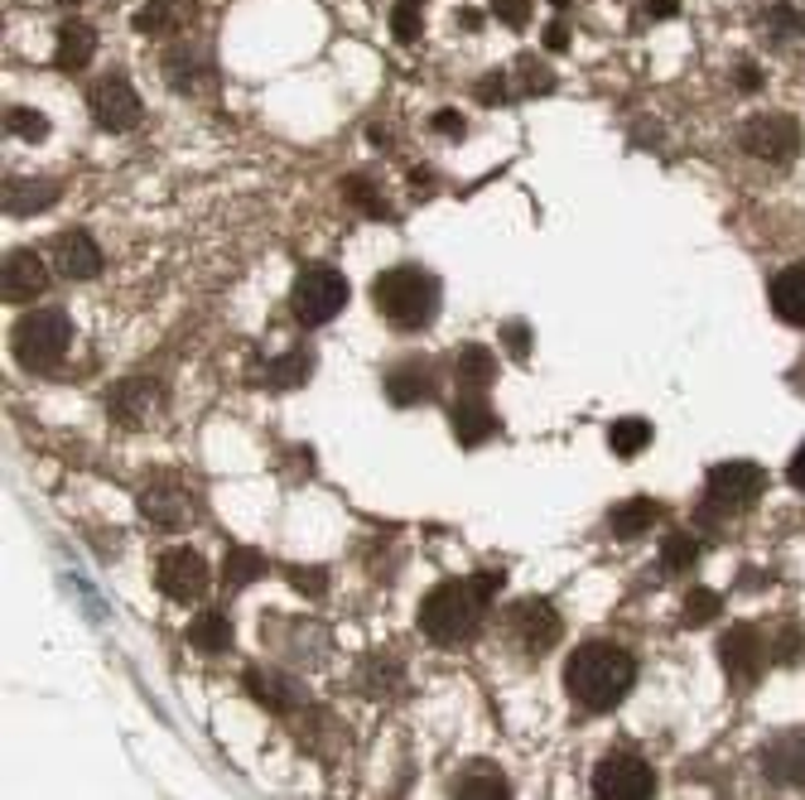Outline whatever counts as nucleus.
I'll return each mask as SVG.
<instances>
[{
	"instance_id": "1",
	"label": "nucleus",
	"mask_w": 805,
	"mask_h": 800,
	"mask_svg": "<svg viewBox=\"0 0 805 800\" xmlns=\"http://www.w3.org/2000/svg\"><path fill=\"white\" fill-rule=\"evenodd\" d=\"M565 685L589 713H608L627 699L637 685V661L617 647V641H583L565 665Z\"/></svg>"
},
{
	"instance_id": "2",
	"label": "nucleus",
	"mask_w": 805,
	"mask_h": 800,
	"mask_svg": "<svg viewBox=\"0 0 805 800\" xmlns=\"http://www.w3.org/2000/svg\"><path fill=\"white\" fill-rule=\"evenodd\" d=\"M497 574L487 579H468V584H439L424 593L420 603V632L434 641V647H463L473 632L483 627V613L492 603Z\"/></svg>"
},
{
	"instance_id": "3",
	"label": "nucleus",
	"mask_w": 805,
	"mask_h": 800,
	"mask_svg": "<svg viewBox=\"0 0 805 800\" xmlns=\"http://www.w3.org/2000/svg\"><path fill=\"white\" fill-rule=\"evenodd\" d=\"M376 309L386 313V323L392 329H424V323L434 319L439 309V281L434 275H424L420 265H396V271H382L376 275Z\"/></svg>"
},
{
	"instance_id": "4",
	"label": "nucleus",
	"mask_w": 805,
	"mask_h": 800,
	"mask_svg": "<svg viewBox=\"0 0 805 800\" xmlns=\"http://www.w3.org/2000/svg\"><path fill=\"white\" fill-rule=\"evenodd\" d=\"M10 347H15L20 367L30 372H48L58 367V362L68 357L72 347V323L64 309H39V313H24L15 323V338H10Z\"/></svg>"
},
{
	"instance_id": "5",
	"label": "nucleus",
	"mask_w": 805,
	"mask_h": 800,
	"mask_svg": "<svg viewBox=\"0 0 805 800\" xmlns=\"http://www.w3.org/2000/svg\"><path fill=\"white\" fill-rule=\"evenodd\" d=\"M767 488V472L758 464H742V458H734V464H718L710 468V478H704V502L700 512L710 516H738L742 506H752Z\"/></svg>"
},
{
	"instance_id": "6",
	"label": "nucleus",
	"mask_w": 805,
	"mask_h": 800,
	"mask_svg": "<svg viewBox=\"0 0 805 800\" xmlns=\"http://www.w3.org/2000/svg\"><path fill=\"white\" fill-rule=\"evenodd\" d=\"M348 305V281L333 271V265H304L295 281V319L319 329V323L338 319Z\"/></svg>"
},
{
	"instance_id": "7",
	"label": "nucleus",
	"mask_w": 805,
	"mask_h": 800,
	"mask_svg": "<svg viewBox=\"0 0 805 800\" xmlns=\"http://www.w3.org/2000/svg\"><path fill=\"white\" fill-rule=\"evenodd\" d=\"M738 145L762 164H791L801 155V121L786 116V112L752 116L748 126L738 130Z\"/></svg>"
},
{
	"instance_id": "8",
	"label": "nucleus",
	"mask_w": 805,
	"mask_h": 800,
	"mask_svg": "<svg viewBox=\"0 0 805 800\" xmlns=\"http://www.w3.org/2000/svg\"><path fill=\"white\" fill-rule=\"evenodd\" d=\"M565 632V617H559L545 598H521L511 603L507 613V641L521 651V656H545V651Z\"/></svg>"
},
{
	"instance_id": "9",
	"label": "nucleus",
	"mask_w": 805,
	"mask_h": 800,
	"mask_svg": "<svg viewBox=\"0 0 805 800\" xmlns=\"http://www.w3.org/2000/svg\"><path fill=\"white\" fill-rule=\"evenodd\" d=\"M656 772L637 753H613L593 772V800H651Z\"/></svg>"
},
{
	"instance_id": "10",
	"label": "nucleus",
	"mask_w": 805,
	"mask_h": 800,
	"mask_svg": "<svg viewBox=\"0 0 805 800\" xmlns=\"http://www.w3.org/2000/svg\"><path fill=\"white\" fill-rule=\"evenodd\" d=\"M767 661H772V651H767V637L758 627H734V632H724V641H718V665H724V675L734 689L758 685Z\"/></svg>"
},
{
	"instance_id": "11",
	"label": "nucleus",
	"mask_w": 805,
	"mask_h": 800,
	"mask_svg": "<svg viewBox=\"0 0 805 800\" xmlns=\"http://www.w3.org/2000/svg\"><path fill=\"white\" fill-rule=\"evenodd\" d=\"M88 102H92V121L102 130H131L145 116L140 92L131 88L126 72H106V78H97V88H92Z\"/></svg>"
},
{
	"instance_id": "12",
	"label": "nucleus",
	"mask_w": 805,
	"mask_h": 800,
	"mask_svg": "<svg viewBox=\"0 0 805 800\" xmlns=\"http://www.w3.org/2000/svg\"><path fill=\"white\" fill-rule=\"evenodd\" d=\"M155 584L160 593H169L174 603H193L207 593V564L199 550H189V545H174V550L160 555V564H155Z\"/></svg>"
},
{
	"instance_id": "13",
	"label": "nucleus",
	"mask_w": 805,
	"mask_h": 800,
	"mask_svg": "<svg viewBox=\"0 0 805 800\" xmlns=\"http://www.w3.org/2000/svg\"><path fill=\"white\" fill-rule=\"evenodd\" d=\"M160 405H165V386L160 381H150V377H136V381H121V386H112V396H106V410H112V420L116 424H150L155 415H160Z\"/></svg>"
},
{
	"instance_id": "14",
	"label": "nucleus",
	"mask_w": 805,
	"mask_h": 800,
	"mask_svg": "<svg viewBox=\"0 0 805 800\" xmlns=\"http://www.w3.org/2000/svg\"><path fill=\"white\" fill-rule=\"evenodd\" d=\"M762 772L772 786H791V791H805V733H776L772 743L762 747Z\"/></svg>"
},
{
	"instance_id": "15",
	"label": "nucleus",
	"mask_w": 805,
	"mask_h": 800,
	"mask_svg": "<svg viewBox=\"0 0 805 800\" xmlns=\"http://www.w3.org/2000/svg\"><path fill=\"white\" fill-rule=\"evenodd\" d=\"M434 391H439V372L430 357H406L386 372V396L396 405H424V400H434Z\"/></svg>"
},
{
	"instance_id": "16",
	"label": "nucleus",
	"mask_w": 805,
	"mask_h": 800,
	"mask_svg": "<svg viewBox=\"0 0 805 800\" xmlns=\"http://www.w3.org/2000/svg\"><path fill=\"white\" fill-rule=\"evenodd\" d=\"M44 285H48V265L34 251H10L5 265H0V295H5V305H30V299H39Z\"/></svg>"
},
{
	"instance_id": "17",
	"label": "nucleus",
	"mask_w": 805,
	"mask_h": 800,
	"mask_svg": "<svg viewBox=\"0 0 805 800\" xmlns=\"http://www.w3.org/2000/svg\"><path fill=\"white\" fill-rule=\"evenodd\" d=\"M140 506H145V516H150L155 526H165V530H179V526H189L193 521V496L179 488L174 478L150 482L145 496H140Z\"/></svg>"
},
{
	"instance_id": "18",
	"label": "nucleus",
	"mask_w": 805,
	"mask_h": 800,
	"mask_svg": "<svg viewBox=\"0 0 805 800\" xmlns=\"http://www.w3.org/2000/svg\"><path fill=\"white\" fill-rule=\"evenodd\" d=\"M160 72H165L169 88L184 92V96H203V92H213V64H207L199 48H174V54H165Z\"/></svg>"
},
{
	"instance_id": "19",
	"label": "nucleus",
	"mask_w": 805,
	"mask_h": 800,
	"mask_svg": "<svg viewBox=\"0 0 805 800\" xmlns=\"http://www.w3.org/2000/svg\"><path fill=\"white\" fill-rule=\"evenodd\" d=\"M449 424H454V439L463 448H478V444H487L497 434V415H492V405H487L478 391H468L454 410H449Z\"/></svg>"
},
{
	"instance_id": "20",
	"label": "nucleus",
	"mask_w": 805,
	"mask_h": 800,
	"mask_svg": "<svg viewBox=\"0 0 805 800\" xmlns=\"http://www.w3.org/2000/svg\"><path fill=\"white\" fill-rule=\"evenodd\" d=\"M199 20V0H145L136 10V30L140 34H184Z\"/></svg>"
},
{
	"instance_id": "21",
	"label": "nucleus",
	"mask_w": 805,
	"mask_h": 800,
	"mask_svg": "<svg viewBox=\"0 0 805 800\" xmlns=\"http://www.w3.org/2000/svg\"><path fill=\"white\" fill-rule=\"evenodd\" d=\"M54 265L68 275V281H92L102 271V247L88 232H64L54 241Z\"/></svg>"
},
{
	"instance_id": "22",
	"label": "nucleus",
	"mask_w": 805,
	"mask_h": 800,
	"mask_svg": "<svg viewBox=\"0 0 805 800\" xmlns=\"http://www.w3.org/2000/svg\"><path fill=\"white\" fill-rule=\"evenodd\" d=\"M762 34L776 48H805V0H772L762 15Z\"/></svg>"
},
{
	"instance_id": "23",
	"label": "nucleus",
	"mask_w": 805,
	"mask_h": 800,
	"mask_svg": "<svg viewBox=\"0 0 805 800\" xmlns=\"http://www.w3.org/2000/svg\"><path fill=\"white\" fill-rule=\"evenodd\" d=\"M92 48H97V30H92L88 20H64V24H58L54 64L64 68V72H82V68H88Z\"/></svg>"
},
{
	"instance_id": "24",
	"label": "nucleus",
	"mask_w": 805,
	"mask_h": 800,
	"mask_svg": "<svg viewBox=\"0 0 805 800\" xmlns=\"http://www.w3.org/2000/svg\"><path fill=\"white\" fill-rule=\"evenodd\" d=\"M54 198H58V184H48V179H30V174L5 179V193H0L5 213H15V217H34L39 208H48Z\"/></svg>"
},
{
	"instance_id": "25",
	"label": "nucleus",
	"mask_w": 805,
	"mask_h": 800,
	"mask_svg": "<svg viewBox=\"0 0 805 800\" xmlns=\"http://www.w3.org/2000/svg\"><path fill=\"white\" fill-rule=\"evenodd\" d=\"M772 309L791 329H805V265H786L772 281Z\"/></svg>"
},
{
	"instance_id": "26",
	"label": "nucleus",
	"mask_w": 805,
	"mask_h": 800,
	"mask_svg": "<svg viewBox=\"0 0 805 800\" xmlns=\"http://www.w3.org/2000/svg\"><path fill=\"white\" fill-rule=\"evenodd\" d=\"M656 516H661V506L651 502V496H632V502L613 506V536L617 540H637L646 530L656 526Z\"/></svg>"
},
{
	"instance_id": "27",
	"label": "nucleus",
	"mask_w": 805,
	"mask_h": 800,
	"mask_svg": "<svg viewBox=\"0 0 805 800\" xmlns=\"http://www.w3.org/2000/svg\"><path fill=\"white\" fill-rule=\"evenodd\" d=\"M189 641H193V651H203V656H223V651L231 647V622L223 613H203V617H193Z\"/></svg>"
},
{
	"instance_id": "28",
	"label": "nucleus",
	"mask_w": 805,
	"mask_h": 800,
	"mask_svg": "<svg viewBox=\"0 0 805 800\" xmlns=\"http://www.w3.org/2000/svg\"><path fill=\"white\" fill-rule=\"evenodd\" d=\"M454 372H458V381L468 386V391H483V386L497 381V362H492V353H487V347H478V343L458 347Z\"/></svg>"
},
{
	"instance_id": "29",
	"label": "nucleus",
	"mask_w": 805,
	"mask_h": 800,
	"mask_svg": "<svg viewBox=\"0 0 805 800\" xmlns=\"http://www.w3.org/2000/svg\"><path fill=\"white\" fill-rule=\"evenodd\" d=\"M646 444H651V424L637 420V415H632V420H617L613 430H608V448H613L617 458H637Z\"/></svg>"
},
{
	"instance_id": "30",
	"label": "nucleus",
	"mask_w": 805,
	"mask_h": 800,
	"mask_svg": "<svg viewBox=\"0 0 805 800\" xmlns=\"http://www.w3.org/2000/svg\"><path fill=\"white\" fill-rule=\"evenodd\" d=\"M700 555H704L700 540H694L690 530H676V536H666V545H661V569L666 574H690Z\"/></svg>"
},
{
	"instance_id": "31",
	"label": "nucleus",
	"mask_w": 805,
	"mask_h": 800,
	"mask_svg": "<svg viewBox=\"0 0 805 800\" xmlns=\"http://www.w3.org/2000/svg\"><path fill=\"white\" fill-rule=\"evenodd\" d=\"M517 92H526V96H551V92H555V72L545 68L535 54H521V58H517Z\"/></svg>"
},
{
	"instance_id": "32",
	"label": "nucleus",
	"mask_w": 805,
	"mask_h": 800,
	"mask_svg": "<svg viewBox=\"0 0 805 800\" xmlns=\"http://www.w3.org/2000/svg\"><path fill=\"white\" fill-rule=\"evenodd\" d=\"M247 689H251L256 699H261V705H271V709H285V705H295V699H299V695H295V685L280 681V675L271 681L265 671H247Z\"/></svg>"
},
{
	"instance_id": "33",
	"label": "nucleus",
	"mask_w": 805,
	"mask_h": 800,
	"mask_svg": "<svg viewBox=\"0 0 805 800\" xmlns=\"http://www.w3.org/2000/svg\"><path fill=\"white\" fill-rule=\"evenodd\" d=\"M265 569H271V564H265L256 550H231V555H227V584H231V588L256 584V579H265Z\"/></svg>"
},
{
	"instance_id": "34",
	"label": "nucleus",
	"mask_w": 805,
	"mask_h": 800,
	"mask_svg": "<svg viewBox=\"0 0 805 800\" xmlns=\"http://www.w3.org/2000/svg\"><path fill=\"white\" fill-rule=\"evenodd\" d=\"M343 193H348V198L358 203V208L367 213V217H386V198H382V193H376V184H372L367 174H352L348 184H343Z\"/></svg>"
},
{
	"instance_id": "35",
	"label": "nucleus",
	"mask_w": 805,
	"mask_h": 800,
	"mask_svg": "<svg viewBox=\"0 0 805 800\" xmlns=\"http://www.w3.org/2000/svg\"><path fill=\"white\" fill-rule=\"evenodd\" d=\"M5 130H15L20 140H44L48 136V116L30 112V106H10V112H5Z\"/></svg>"
},
{
	"instance_id": "36",
	"label": "nucleus",
	"mask_w": 805,
	"mask_h": 800,
	"mask_svg": "<svg viewBox=\"0 0 805 800\" xmlns=\"http://www.w3.org/2000/svg\"><path fill=\"white\" fill-rule=\"evenodd\" d=\"M718 608H724V598H718L714 588H690V598H685V622H690V627L714 622Z\"/></svg>"
},
{
	"instance_id": "37",
	"label": "nucleus",
	"mask_w": 805,
	"mask_h": 800,
	"mask_svg": "<svg viewBox=\"0 0 805 800\" xmlns=\"http://www.w3.org/2000/svg\"><path fill=\"white\" fill-rule=\"evenodd\" d=\"M392 34L400 44H415L420 39V0H396L392 10Z\"/></svg>"
},
{
	"instance_id": "38",
	"label": "nucleus",
	"mask_w": 805,
	"mask_h": 800,
	"mask_svg": "<svg viewBox=\"0 0 805 800\" xmlns=\"http://www.w3.org/2000/svg\"><path fill=\"white\" fill-rule=\"evenodd\" d=\"M309 372H314L309 353H290V357H275L271 381H275V386H299V381H309Z\"/></svg>"
},
{
	"instance_id": "39",
	"label": "nucleus",
	"mask_w": 805,
	"mask_h": 800,
	"mask_svg": "<svg viewBox=\"0 0 805 800\" xmlns=\"http://www.w3.org/2000/svg\"><path fill=\"white\" fill-rule=\"evenodd\" d=\"M458 800H511L502 777H468L458 786Z\"/></svg>"
},
{
	"instance_id": "40",
	"label": "nucleus",
	"mask_w": 805,
	"mask_h": 800,
	"mask_svg": "<svg viewBox=\"0 0 805 800\" xmlns=\"http://www.w3.org/2000/svg\"><path fill=\"white\" fill-rule=\"evenodd\" d=\"M285 574H290V584H295V588L304 593V598H319V593H324V584H328V574H324V569H299V564H290Z\"/></svg>"
},
{
	"instance_id": "41",
	"label": "nucleus",
	"mask_w": 805,
	"mask_h": 800,
	"mask_svg": "<svg viewBox=\"0 0 805 800\" xmlns=\"http://www.w3.org/2000/svg\"><path fill=\"white\" fill-rule=\"evenodd\" d=\"M492 15L511 24V30H526L531 24V0H492Z\"/></svg>"
},
{
	"instance_id": "42",
	"label": "nucleus",
	"mask_w": 805,
	"mask_h": 800,
	"mask_svg": "<svg viewBox=\"0 0 805 800\" xmlns=\"http://www.w3.org/2000/svg\"><path fill=\"white\" fill-rule=\"evenodd\" d=\"M507 88H511L507 72H487V78H483L473 92H478V102H483V106H502V102H507Z\"/></svg>"
},
{
	"instance_id": "43",
	"label": "nucleus",
	"mask_w": 805,
	"mask_h": 800,
	"mask_svg": "<svg viewBox=\"0 0 805 800\" xmlns=\"http://www.w3.org/2000/svg\"><path fill=\"white\" fill-rule=\"evenodd\" d=\"M502 343H507V353L517 357V362H526L531 357V329L521 319H511L507 329H502Z\"/></svg>"
},
{
	"instance_id": "44",
	"label": "nucleus",
	"mask_w": 805,
	"mask_h": 800,
	"mask_svg": "<svg viewBox=\"0 0 805 800\" xmlns=\"http://www.w3.org/2000/svg\"><path fill=\"white\" fill-rule=\"evenodd\" d=\"M430 126H434L444 140H458V136H463V116H458V112H439Z\"/></svg>"
},
{
	"instance_id": "45",
	"label": "nucleus",
	"mask_w": 805,
	"mask_h": 800,
	"mask_svg": "<svg viewBox=\"0 0 805 800\" xmlns=\"http://www.w3.org/2000/svg\"><path fill=\"white\" fill-rule=\"evenodd\" d=\"M776 661H796L801 656V637H796V627H786V637H776Z\"/></svg>"
},
{
	"instance_id": "46",
	"label": "nucleus",
	"mask_w": 805,
	"mask_h": 800,
	"mask_svg": "<svg viewBox=\"0 0 805 800\" xmlns=\"http://www.w3.org/2000/svg\"><path fill=\"white\" fill-rule=\"evenodd\" d=\"M734 82H738V88H742V92H758V88H762V72H758V68H752V64H742V68L734 72Z\"/></svg>"
},
{
	"instance_id": "47",
	"label": "nucleus",
	"mask_w": 805,
	"mask_h": 800,
	"mask_svg": "<svg viewBox=\"0 0 805 800\" xmlns=\"http://www.w3.org/2000/svg\"><path fill=\"white\" fill-rule=\"evenodd\" d=\"M786 478H791V488H796V492H805V444L796 448V458H791Z\"/></svg>"
},
{
	"instance_id": "48",
	"label": "nucleus",
	"mask_w": 805,
	"mask_h": 800,
	"mask_svg": "<svg viewBox=\"0 0 805 800\" xmlns=\"http://www.w3.org/2000/svg\"><path fill=\"white\" fill-rule=\"evenodd\" d=\"M565 44H569V24L555 20L551 30H545V48H565Z\"/></svg>"
},
{
	"instance_id": "49",
	"label": "nucleus",
	"mask_w": 805,
	"mask_h": 800,
	"mask_svg": "<svg viewBox=\"0 0 805 800\" xmlns=\"http://www.w3.org/2000/svg\"><path fill=\"white\" fill-rule=\"evenodd\" d=\"M676 10H680V0H651L646 15H651V20H676Z\"/></svg>"
},
{
	"instance_id": "50",
	"label": "nucleus",
	"mask_w": 805,
	"mask_h": 800,
	"mask_svg": "<svg viewBox=\"0 0 805 800\" xmlns=\"http://www.w3.org/2000/svg\"><path fill=\"white\" fill-rule=\"evenodd\" d=\"M458 24H463V30H478L483 15H478V10H458Z\"/></svg>"
},
{
	"instance_id": "51",
	"label": "nucleus",
	"mask_w": 805,
	"mask_h": 800,
	"mask_svg": "<svg viewBox=\"0 0 805 800\" xmlns=\"http://www.w3.org/2000/svg\"><path fill=\"white\" fill-rule=\"evenodd\" d=\"M551 5H555V10H565V5H569V0H551Z\"/></svg>"
},
{
	"instance_id": "52",
	"label": "nucleus",
	"mask_w": 805,
	"mask_h": 800,
	"mask_svg": "<svg viewBox=\"0 0 805 800\" xmlns=\"http://www.w3.org/2000/svg\"><path fill=\"white\" fill-rule=\"evenodd\" d=\"M58 5H78V0H58Z\"/></svg>"
}]
</instances>
